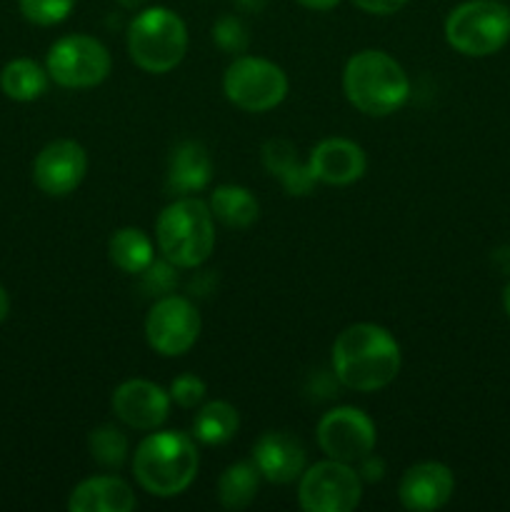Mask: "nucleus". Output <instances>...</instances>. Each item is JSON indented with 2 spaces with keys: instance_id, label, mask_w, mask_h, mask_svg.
Segmentation results:
<instances>
[{
  "instance_id": "7c9ffc66",
  "label": "nucleus",
  "mask_w": 510,
  "mask_h": 512,
  "mask_svg": "<svg viewBox=\"0 0 510 512\" xmlns=\"http://www.w3.org/2000/svg\"><path fill=\"white\" fill-rule=\"evenodd\" d=\"M360 478L363 480H368V483H375V480H380L383 478V473H385V463L380 458H375L373 453L370 455H365L363 460H360Z\"/></svg>"
},
{
  "instance_id": "1a4fd4ad",
  "label": "nucleus",
  "mask_w": 510,
  "mask_h": 512,
  "mask_svg": "<svg viewBox=\"0 0 510 512\" xmlns=\"http://www.w3.org/2000/svg\"><path fill=\"white\" fill-rule=\"evenodd\" d=\"M363 498V478L350 463L320 460L298 478V503L305 512H353Z\"/></svg>"
},
{
  "instance_id": "f8f14e48",
  "label": "nucleus",
  "mask_w": 510,
  "mask_h": 512,
  "mask_svg": "<svg viewBox=\"0 0 510 512\" xmlns=\"http://www.w3.org/2000/svg\"><path fill=\"white\" fill-rule=\"evenodd\" d=\"M88 173V153L80 143L68 138L45 145L33 160V183L50 198H65L75 193Z\"/></svg>"
},
{
  "instance_id": "f704fd0d",
  "label": "nucleus",
  "mask_w": 510,
  "mask_h": 512,
  "mask_svg": "<svg viewBox=\"0 0 510 512\" xmlns=\"http://www.w3.org/2000/svg\"><path fill=\"white\" fill-rule=\"evenodd\" d=\"M118 3L128 10H140V8H145V3H148V0H118Z\"/></svg>"
},
{
  "instance_id": "a211bd4d",
  "label": "nucleus",
  "mask_w": 510,
  "mask_h": 512,
  "mask_svg": "<svg viewBox=\"0 0 510 512\" xmlns=\"http://www.w3.org/2000/svg\"><path fill=\"white\" fill-rule=\"evenodd\" d=\"M213 178V158L198 140H185L168 160V188L178 195L200 193Z\"/></svg>"
},
{
  "instance_id": "9b49d317",
  "label": "nucleus",
  "mask_w": 510,
  "mask_h": 512,
  "mask_svg": "<svg viewBox=\"0 0 510 512\" xmlns=\"http://www.w3.org/2000/svg\"><path fill=\"white\" fill-rule=\"evenodd\" d=\"M318 445L328 458L340 460V463H360L365 455H370L378 443L375 423L368 413L350 405L328 410L318 420Z\"/></svg>"
},
{
  "instance_id": "c9c22d12",
  "label": "nucleus",
  "mask_w": 510,
  "mask_h": 512,
  "mask_svg": "<svg viewBox=\"0 0 510 512\" xmlns=\"http://www.w3.org/2000/svg\"><path fill=\"white\" fill-rule=\"evenodd\" d=\"M503 308H505V313H508V318H510V283L503 288Z\"/></svg>"
},
{
  "instance_id": "473e14b6",
  "label": "nucleus",
  "mask_w": 510,
  "mask_h": 512,
  "mask_svg": "<svg viewBox=\"0 0 510 512\" xmlns=\"http://www.w3.org/2000/svg\"><path fill=\"white\" fill-rule=\"evenodd\" d=\"M8 315H10V295H8V290L0 285V323H5V320H8Z\"/></svg>"
},
{
  "instance_id": "c85d7f7f",
  "label": "nucleus",
  "mask_w": 510,
  "mask_h": 512,
  "mask_svg": "<svg viewBox=\"0 0 510 512\" xmlns=\"http://www.w3.org/2000/svg\"><path fill=\"white\" fill-rule=\"evenodd\" d=\"M143 280H145V288L150 290V293H155L160 298V295H168L170 288L175 285V265L168 263V260L163 258V263H150L148 268L143 270Z\"/></svg>"
},
{
  "instance_id": "9d476101",
  "label": "nucleus",
  "mask_w": 510,
  "mask_h": 512,
  "mask_svg": "<svg viewBox=\"0 0 510 512\" xmlns=\"http://www.w3.org/2000/svg\"><path fill=\"white\" fill-rule=\"evenodd\" d=\"M203 320L198 308L183 295H160L145 318V340L163 358H180L200 338Z\"/></svg>"
},
{
  "instance_id": "20e7f679",
  "label": "nucleus",
  "mask_w": 510,
  "mask_h": 512,
  "mask_svg": "<svg viewBox=\"0 0 510 512\" xmlns=\"http://www.w3.org/2000/svg\"><path fill=\"white\" fill-rule=\"evenodd\" d=\"M208 203L180 195L160 210L155 220V243L160 255L175 268H198L215 248V225Z\"/></svg>"
},
{
  "instance_id": "2eb2a0df",
  "label": "nucleus",
  "mask_w": 510,
  "mask_h": 512,
  "mask_svg": "<svg viewBox=\"0 0 510 512\" xmlns=\"http://www.w3.org/2000/svg\"><path fill=\"white\" fill-rule=\"evenodd\" d=\"M308 168L315 183L343 188V185H353L363 178L368 158L355 140L325 138L310 150Z\"/></svg>"
},
{
  "instance_id": "4468645a",
  "label": "nucleus",
  "mask_w": 510,
  "mask_h": 512,
  "mask_svg": "<svg viewBox=\"0 0 510 512\" xmlns=\"http://www.w3.org/2000/svg\"><path fill=\"white\" fill-rule=\"evenodd\" d=\"M455 493L453 470L435 460L410 465L398 485V498L405 510L430 512L450 503Z\"/></svg>"
},
{
  "instance_id": "412c9836",
  "label": "nucleus",
  "mask_w": 510,
  "mask_h": 512,
  "mask_svg": "<svg viewBox=\"0 0 510 512\" xmlns=\"http://www.w3.org/2000/svg\"><path fill=\"white\" fill-rule=\"evenodd\" d=\"M48 70L33 58H15L0 70V90L15 103H33L48 90Z\"/></svg>"
},
{
  "instance_id": "393cba45",
  "label": "nucleus",
  "mask_w": 510,
  "mask_h": 512,
  "mask_svg": "<svg viewBox=\"0 0 510 512\" xmlns=\"http://www.w3.org/2000/svg\"><path fill=\"white\" fill-rule=\"evenodd\" d=\"M90 458L103 468L118 470L128 458V438L115 425H100L88 435Z\"/></svg>"
},
{
  "instance_id": "c756f323",
  "label": "nucleus",
  "mask_w": 510,
  "mask_h": 512,
  "mask_svg": "<svg viewBox=\"0 0 510 512\" xmlns=\"http://www.w3.org/2000/svg\"><path fill=\"white\" fill-rule=\"evenodd\" d=\"M350 3L370 15H393L398 13L400 8H405L408 0H350Z\"/></svg>"
},
{
  "instance_id": "f3484780",
  "label": "nucleus",
  "mask_w": 510,
  "mask_h": 512,
  "mask_svg": "<svg viewBox=\"0 0 510 512\" xmlns=\"http://www.w3.org/2000/svg\"><path fill=\"white\" fill-rule=\"evenodd\" d=\"M138 508L133 488L118 475H93L70 490V512H130Z\"/></svg>"
},
{
  "instance_id": "bb28decb",
  "label": "nucleus",
  "mask_w": 510,
  "mask_h": 512,
  "mask_svg": "<svg viewBox=\"0 0 510 512\" xmlns=\"http://www.w3.org/2000/svg\"><path fill=\"white\" fill-rule=\"evenodd\" d=\"M168 393H170V400H173L178 408L193 410L203 405L205 395H208V385H205V380L200 378V375L183 373L170 383Z\"/></svg>"
},
{
  "instance_id": "6e6552de",
  "label": "nucleus",
  "mask_w": 510,
  "mask_h": 512,
  "mask_svg": "<svg viewBox=\"0 0 510 512\" xmlns=\"http://www.w3.org/2000/svg\"><path fill=\"white\" fill-rule=\"evenodd\" d=\"M113 68L110 50L98 38L85 33L63 35L55 40L45 58L50 80L60 88L85 90L103 83Z\"/></svg>"
},
{
  "instance_id": "f257e3e1",
  "label": "nucleus",
  "mask_w": 510,
  "mask_h": 512,
  "mask_svg": "<svg viewBox=\"0 0 510 512\" xmlns=\"http://www.w3.org/2000/svg\"><path fill=\"white\" fill-rule=\"evenodd\" d=\"M333 373L355 393H378L400 373L398 340L375 323L348 325L330 350Z\"/></svg>"
},
{
  "instance_id": "0eeeda50",
  "label": "nucleus",
  "mask_w": 510,
  "mask_h": 512,
  "mask_svg": "<svg viewBox=\"0 0 510 512\" xmlns=\"http://www.w3.org/2000/svg\"><path fill=\"white\" fill-rule=\"evenodd\" d=\"M223 93L245 113H268L288 95V75L273 60L238 55L223 73Z\"/></svg>"
},
{
  "instance_id": "ddd939ff",
  "label": "nucleus",
  "mask_w": 510,
  "mask_h": 512,
  "mask_svg": "<svg viewBox=\"0 0 510 512\" xmlns=\"http://www.w3.org/2000/svg\"><path fill=\"white\" fill-rule=\"evenodd\" d=\"M170 403L173 400H170L168 390H163L153 380L143 378L120 383L113 390V398H110L115 418L128 425V428L143 430V433L158 430L168 420Z\"/></svg>"
},
{
  "instance_id": "a878e982",
  "label": "nucleus",
  "mask_w": 510,
  "mask_h": 512,
  "mask_svg": "<svg viewBox=\"0 0 510 512\" xmlns=\"http://www.w3.org/2000/svg\"><path fill=\"white\" fill-rule=\"evenodd\" d=\"M75 0H18V10L28 23L50 28L58 25L73 13Z\"/></svg>"
},
{
  "instance_id": "dca6fc26",
  "label": "nucleus",
  "mask_w": 510,
  "mask_h": 512,
  "mask_svg": "<svg viewBox=\"0 0 510 512\" xmlns=\"http://www.w3.org/2000/svg\"><path fill=\"white\" fill-rule=\"evenodd\" d=\"M253 463L260 478L275 485H288L303 475L305 448L295 435L285 430H268L253 445Z\"/></svg>"
},
{
  "instance_id": "2f4dec72",
  "label": "nucleus",
  "mask_w": 510,
  "mask_h": 512,
  "mask_svg": "<svg viewBox=\"0 0 510 512\" xmlns=\"http://www.w3.org/2000/svg\"><path fill=\"white\" fill-rule=\"evenodd\" d=\"M295 3H300L303 8H308V10H318V13H325V10H333L335 5L340 3V0H295Z\"/></svg>"
},
{
  "instance_id": "b1692460",
  "label": "nucleus",
  "mask_w": 510,
  "mask_h": 512,
  "mask_svg": "<svg viewBox=\"0 0 510 512\" xmlns=\"http://www.w3.org/2000/svg\"><path fill=\"white\" fill-rule=\"evenodd\" d=\"M260 488V473L255 463H233L220 473L218 500L225 510H245Z\"/></svg>"
},
{
  "instance_id": "aec40b11",
  "label": "nucleus",
  "mask_w": 510,
  "mask_h": 512,
  "mask_svg": "<svg viewBox=\"0 0 510 512\" xmlns=\"http://www.w3.org/2000/svg\"><path fill=\"white\" fill-rule=\"evenodd\" d=\"M208 208L215 220L238 230L250 228L260 215L258 198L243 185H218L210 193Z\"/></svg>"
},
{
  "instance_id": "423d86ee",
  "label": "nucleus",
  "mask_w": 510,
  "mask_h": 512,
  "mask_svg": "<svg viewBox=\"0 0 510 512\" xmlns=\"http://www.w3.org/2000/svg\"><path fill=\"white\" fill-rule=\"evenodd\" d=\"M445 40L468 58H488L510 40V8L500 0H465L445 18Z\"/></svg>"
},
{
  "instance_id": "72a5a7b5",
  "label": "nucleus",
  "mask_w": 510,
  "mask_h": 512,
  "mask_svg": "<svg viewBox=\"0 0 510 512\" xmlns=\"http://www.w3.org/2000/svg\"><path fill=\"white\" fill-rule=\"evenodd\" d=\"M235 3H238L243 10H248V13H260L265 5V0H235Z\"/></svg>"
},
{
  "instance_id": "6ab92c4d",
  "label": "nucleus",
  "mask_w": 510,
  "mask_h": 512,
  "mask_svg": "<svg viewBox=\"0 0 510 512\" xmlns=\"http://www.w3.org/2000/svg\"><path fill=\"white\" fill-rule=\"evenodd\" d=\"M265 170L283 183L288 195L313 193L315 178L310 175L308 160H300L298 148L285 138H270L260 150Z\"/></svg>"
},
{
  "instance_id": "5701e85b",
  "label": "nucleus",
  "mask_w": 510,
  "mask_h": 512,
  "mask_svg": "<svg viewBox=\"0 0 510 512\" xmlns=\"http://www.w3.org/2000/svg\"><path fill=\"white\" fill-rule=\"evenodd\" d=\"M240 428V415L235 405L225 400H210L200 405L193 420V435L203 445H225L235 438Z\"/></svg>"
},
{
  "instance_id": "4be33fe9",
  "label": "nucleus",
  "mask_w": 510,
  "mask_h": 512,
  "mask_svg": "<svg viewBox=\"0 0 510 512\" xmlns=\"http://www.w3.org/2000/svg\"><path fill=\"white\" fill-rule=\"evenodd\" d=\"M108 258L123 273L140 275L155 260V245L140 228H120L110 235Z\"/></svg>"
},
{
  "instance_id": "39448f33",
  "label": "nucleus",
  "mask_w": 510,
  "mask_h": 512,
  "mask_svg": "<svg viewBox=\"0 0 510 512\" xmlns=\"http://www.w3.org/2000/svg\"><path fill=\"white\" fill-rule=\"evenodd\" d=\"M188 53V28L165 5L140 8L128 25V55L143 73L165 75L178 68Z\"/></svg>"
},
{
  "instance_id": "7ed1b4c3",
  "label": "nucleus",
  "mask_w": 510,
  "mask_h": 512,
  "mask_svg": "<svg viewBox=\"0 0 510 512\" xmlns=\"http://www.w3.org/2000/svg\"><path fill=\"white\" fill-rule=\"evenodd\" d=\"M343 93L363 115L385 118L408 103L410 78L398 60L383 50L368 48L350 55L345 63Z\"/></svg>"
},
{
  "instance_id": "cd10ccee",
  "label": "nucleus",
  "mask_w": 510,
  "mask_h": 512,
  "mask_svg": "<svg viewBox=\"0 0 510 512\" xmlns=\"http://www.w3.org/2000/svg\"><path fill=\"white\" fill-rule=\"evenodd\" d=\"M213 40L225 53H245L248 48V28L235 15H223L213 25Z\"/></svg>"
},
{
  "instance_id": "f03ea898",
  "label": "nucleus",
  "mask_w": 510,
  "mask_h": 512,
  "mask_svg": "<svg viewBox=\"0 0 510 512\" xmlns=\"http://www.w3.org/2000/svg\"><path fill=\"white\" fill-rule=\"evenodd\" d=\"M200 455L195 440L180 430H150L135 448L133 475L153 498H175L193 485Z\"/></svg>"
}]
</instances>
